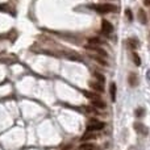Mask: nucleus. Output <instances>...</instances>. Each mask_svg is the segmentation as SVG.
<instances>
[{"label":"nucleus","instance_id":"f257e3e1","mask_svg":"<svg viewBox=\"0 0 150 150\" xmlns=\"http://www.w3.org/2000/svg\"><path fill=\"white\" fill-rule=\"evenodd\" d=\"M93 9L99 13H108L115 11V7L112 4H96L93 5Z\"/></svg>","mask_w":150,"mask_h":150},{"label":"nucleus","instance_id":"f03ea898","mask_svg":"<svg viewBox=\"0 0 150 150\" xmlns=\"http://www.w3.org/2000/svg\"><path fill=\"white\" fill-rule=\"evenodd\" d=\"M104 128V124L98 120H91L87 125V132H95V130H100Z\"/></svg>","mask_w":150,"mask_h":150},{"label":"nucleus","instance_id":"7ed1b4c3","mask_svg":"<svg viewBox=\"0 0 150 150\" xmlns=\"http://www.w3.org/2000/svg\"><path fill=\"white\" fill-rule=\"evenodd\" d=\"M133 128H134L136 132L141 136H148L149 134V129L144 124H141V122H134V124H133Z\"/></svg>","mask_w":150,"mask_h":150},{"label":"nucleus","instance_id":"20e7f679","mask_svg":"<svg viewBox=\"0 0 150 150\" xmlns=\"http://www.w3.org/2000/svg\"><path fill=\"white\" fill-rule=\"evenodd\" d=\"M112 30H113V26H112V24L109 23L108 20H103V21H101V32H103L104 34L112 33Z\"/></svg>","mask_w":150,"mask_h":150},{"label":"nucleus","instance_id":"39448f33","mask_svg":"<svg viewBox=\"0 0 150 150\" xmlns=\"http://www.w3.org/2000/svg\"><path fill=\"white\" fill-rule=\"evenodd\" d=\"M90 87L93 88L95 91H98V92H101V91L104 90V88H103V84H101V83H96V82H91V83H90Z\"/></svg>","mask_w":150,"mask_h":150},{"label":"nucleus","instance_id":"423d86ee","mask_svg":"<svg viewBox=\"0 0 150 150\" xmlns=\"http://www.w3.org/2000/svg\"><path fill=\"white\" fill-rule=\"evenodd\" d=\"M116 84L115 83H111V86H109V91H111V99H112V101H115L116 100Z\"/></svg>","mask_w":150,"mask_h":150},{"label":"nucleus","instance_id":"0eeeda50","mask_svg":"<svg viewBox=\"0 0 150 150\" xmlns=\"http://www.w3.org/2000/svg\"><path fill=\"white\" fill-rule=\"evenodd\" d=\"M92 105L96 107V108H101V109L105 108V103H104V101H101L100 99H98V100H92Z\"/></svg>","mask_w":150,"mask_h":150},{"label":"nucleus","instance_id":"6e6552de","mask_svg":"<svg viewBox=\"0 0 150 150\" xmlns=\"http://www.w3.org/2000/svg\"><path fill=\"white\" fill-rule=\"evenodd\" d=\"M96 146L92 145V144H84V145H80L79 150H95Z\"/></svg>","mask_w":150,"mask_h":150},{"label":"nucleus","instance_id":"1a4fd4ad","mask_svg":"<svg viewBox=\"0 0 150 150\" xmlns=\"http://www.w3.org/2000/svg\"><path fill=\"white\" fill-rule=\"evenodd\" d=\"M84 96H87L88 99H91V100H98V99H100L99 98V95H96V93H93V92H87V91H84Z\"/></svg>","mask_w":150,"mask_h":150},{"label":"nucleus","instance_id":"9d476101","mask_svg":"<svg viewBox=\"0 0 150 150\" xmlns=\"http://www.w3.org/2000/svg\"><path fill=\"white\" fill-rule=\"evenodd\" d=\"M138 18H140V23H142V24L146 23V16H145V13H144L142 9L138 11Z\"/></svg>","mask_w":150,"mask_h":150},{"label":"nucleus","instance_id":"9b49d317","mask_svg":"<svg viewBox=\"0 0 150 150\" xmlns=\"http://www.w3.org/2000/svg\"><path fill=\"white\" fill-rule=\"evenodd\" d=\"M95 138V134H92L91 132H87L84 136L82 137V141H87V140H93Z\"/></svg>","mask_w":150,"mask_h":150},{"label":"nucleus","instance_id":"f8f14e48","mask_svg":"<svg viewBox=\"0 0 150 150\" xmlns=\"http://www.w3.org/2000/svg\"><path fill=\"white\" fill-rule=\"evenodd\" d=\"M133 62L136 63L137 66L141 65V59H140V55L137 54V53H133Z\"/></svg>","mask_w":150,"mask_h":150},{"label":"nucleus","instance_id":"ddd939ff","mask_svg":"<svg viewBox=\"0 0 150 150\" xmlns=\"http://www.w3.org/2000/svg\"><path fill=\"white\" fill-rule=\"evenodd\" d=\"M129 83H130V86H136L137 84V76H136V75H130L129 76Z\"/></svg>","mask_w":150,"mask_h":150},{"label":"nucleus","instance_id":"4468645a","mask_svg":"<svg viewBox=\"0 0 150 150\" xmlns=\"http://www.w3.org/2000/svg\"><path fill=\"white\" fill-rule=\"evenodd\" d=\"M144 113H145V109H144V108H137V109H136V112H134V115L137 117H142Z\"/></svg>","mask_w":150,"mask_h":150},{"label":"nucleus","instance_id":"2eb2a0df","mask_svg":"<svg viewBox=\"0 0 150 150\" xmlns=\"http://www.w3.org/2000/svg\"><path fill=\"white\" fill-rule=\"evenodd\" d=\"M88 42H90L91 45H99V44H101V41L99 38H96V37H93V38H88Z\"/></svg>","mask_w":150,"mask_h":150},{"label":"nucleus","instance_id":"dca6fc26","mask_svg":"<svg viewBox=\"0 0 150 150\" xmlns=\"http://www.w3.org/2000/svg\"><path fill=\"white\" fill-rule=\"evenodd\" d=\"M95 76H96V79L99 80V83H101V84H103V83H104V80H105V78H104V75H101V74H99V73H95Z\"/></svg>","mask_w":150,"mask_h":150},{"label":"nucleus","instance_id":"f3484780","mask_svg":"<svg viewBox=\"0 0 150 150\" xmlns=\"http://www.w3.org/2000/svg\"><path fill=\"white\" fill-rule=\"evenodd\" d=\"M127 17H128V20L129 21H132V12H130V9H127Z\"/></svg>","mask_w":150,"mask_h":150},{"label":"nucleus","instance_id":"a211bd4d","mask_svg":"<svg viewBox=\"0 0 150 150\" xmlns=\"http://www.w3.org/2000/svg\"><path fill=\"white\" fill-rule=\"evenodd\" d=\"M145 4L146 5H150V0H145Z\"/></svg>","mask_w":150,"mask_h":150},{"label":"nucleus","instance_id":"6ab92c4d","mask_svg":"<svg viewBox=\"0 0 150 150\" xmlns=\"http://www.w3.org/2000/svg\"><path fill=\"white\" fill-rule=\"evenodd\" d=\"M148 79H150V70H149V73H148Z\"/></svg>","mask_w":150,"mask_h":150}]
</instances>
